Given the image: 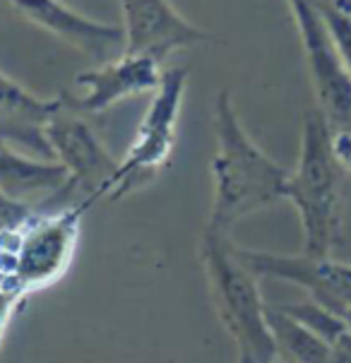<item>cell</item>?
Returning <instances> with one entry per match:
<instances>
[{"mask_svg":"<svg viewBox=\"0 0 351 363\" xmlns=\"http://www.w3.org/2000/svg\"><path fill=\"white\" fill-rule=\"evenodd\" d=\"M70 186V171L53 159H32L0 140V195L22 205H51Z\"/></svg>","mask_w":351,"mask_h":363,"instance_id":"12","label":"cell"},{"mask_svg":"<svg viewBox=\"0 0 351 363\" xmlns=\"http://www.w3.org/2000/svg\"><path fill=\"white\" fill-rule=\"evenodd\" d=\"M27 296L29 294L22 291V289L0 284V342H3L5 330H8V325L12 323V318H15V313L20 311Z\"/></svg>","mask_w":351,"mask_h":363,"instance_id":"16","label":"cell"},{"mask_svg":"<svg viewBox=\"0 0 351 363\" xmlns=\"http://www.w3.org/2000/svg\"><path fill=\"white\" fill-rule=\"evenodd\" d=\"M332 150L344 174H351V130L347 128H335L332 130Z\"/></svg>","mask_w":351,"mask_h":363,"instance_id":"17","label":"cell"},{"mask_svg":"<svg viewBox=\"0 0 351 363\" xmlns=\"http://www.w3.org/2000/svg\"><path fill=\"white\" fill-rule=\"evenodd\" d=\"M44 135L58 162L70 171L67 193L72 188H79L94 200L106 198V188L118 164H113L99 138L82 121L79 111L70 108L60 99V106L46 121Z\"/></svg>","mask_w":351,"mask_h":363,"instance_id":"7","label":"cell"},{"mask_svg":"<svg viewBox=\"0 0 351 363\" xmlns=\"http://www.w3.org/2000/svg\"><path fill=\"white\" fill-rule=\"evenodd\" d=\"M328 3H330L337 12H342L344 17H349V20H351V0H328Z\"/></svg>","mask_w":351,"mask_h":363,"instance_id":"18","label":"cell"},{"mask_svg":"<svg viewBox=\"0 0 351 363\" xmlns=\"http://www.w3.org/2000/svg\"><path fill=\"white\" fill-rule=\"evenodd\" d=\"M162 72V63L152 55L123 53L77 77V87L84 89L82 96L72 99L67 94H60V99L79 113L82 111L84 113H101L128 96L154 91L159 87Z\"/></svg>","mask_w":351,"mask_h":363,"instance_id":"10","label":"cell"},{"mask_svg":"<svg viewBox=\"0 0 351 363\" xmlns=\"http://www.w3.org/2000/svg\"><path fill=\"white\" fill-rule=\"evenodd\" d=\"M320 8H323L325 20H328V24H330V32H332V36H335L344 63H347L349 72H351V20L349 17H344L342 12H337L328 0H320Z\"/></svg>","mask_w":351,"mask_h":363,"instance_id":"15","label":"cell"},{"mask_svg":"<svg viewBox=\"0 0 351 363\" xmlns=\"http://www.w3.org/2000/svg\"><path fill=\"white\" fill-rule=\"evenodd\" d=\"M126 53L152 55L164 63L178 48L207 44L212 36L183 20L169 0H121Z\"/></svg>","mask_w":351,"mask_h":363,"instance_id":"9","label":"cell"},{"mask_svg":"<svg viewBox=\"0 0 351 363\" xmlns=\"http://www.w3.org/2000/svg\"><path fill=\"white\" fill-rule=\"evenodd\" d=\"M238 257L248 264L257 277L296 284L332 313L351 308V264L332 260V257H308V255H272L238 248Z\"/></svg>","mask_w":351,"mask_h":363,"instance_id":"8","label":"cell"},{"mask_svg":"<svg viewBox=\"0 0 351 363\" xmlns=\"http://www.w3.org/2000/svg\"><path fill=\"white\" fill-rule=\"evenodd\" d=\"M58 106L60 99H36L10 77L0 75V140L51 159L53 152L44 135V125Z\"/></svg>","mask_w":351,"mask_h":363,"instance_id":"13","label":"cell"},{"mask_svg":"<svg viewBox=\"0 0 351 363\" xmlns=\"http://www.w3.org/2000/svg\"><path fill=\"white\" fill-rule=\"evenodd\" d=\"M332 130L318 106L308 111L301 128L299 164L286 183V200L299 212L308 257H332L342 238L344 169L332 150Z\"/></svg>","mask_w":351,"mask_h":363,"instance_id":"2","label":"cell"},{"mask_svg":"<svg viewBox=\"0 0 351 363\" xmlns=\"http://www.w3.org/2000/svg\"><path fill=\"white\" fill-rule=\"evenodd\" d=\"M286 3L301 36L318 108L332 123V128H347L351 123V72L330 32L320 0H286Z\"/></svg>","mask_w":351,"mask_h":363,"instance_id":"6","label":"cell"},{"mask_svg":"<svg viewBox=\"0 0 351 363\" xmlns=\"http://www.w3.org/2000/svg\"><path fill=\"white\" fill-rule=\"evenodd\" d=\"M186 84V67H169L162 72L159 87L154 89L152 104L147 106L145 118L140 121L133 145L128 147L126 159L118 164L113 178H111L106 198H123L126 193L152 181L164 169L176 145V123L181 116Z\"/></svg>","mask_w":351,"mask_h":363,"instance_id":"5","label":"cell"},{"mask_svg":"<svg viewBox=\"0 0 351 363\" xmlns=\"http://www.w3.org/2000/svg\"><path fill=\"white\" fill-rule=\"evenodd\" d=\"M200 260L205 267L209 298L238 347V363L279 361V349L267 323V303L257 286V274L238 257L229 233L205 226Z\"/></svg>","mask_w":351,"mask_h":363,"instance_id":"3","label":"cell"},{"mask_svg":"<svg viewBox=\"0 0 351 363\" xmlns=\"http://www.w3.org/2000/svg\"><path fill=\"white\" fill-rule=\"evenodd\" d=\"M267 323L279 349V359L289 363H340L337 352L323 337L277 306H267Z\"/></svg>","mask_w":351,"mask_h":363,"instance_id":"14","label":"cell"},{"mask_svg":"<svg viewBox=\"0 0 351 363\" xmlns=\"http://www.w3.org/2000/svg\"><path fill=\"white\" fill-rule=\"evenodd\" d=\"M214 133H217V155L212 159L214 200L207 229L229 233L231 226L243 217L286 200V183L291 171L269 159L248 138L226 89L219 91L214 104Z\"/></svg>","mask_w":351,"mask_h":363,"instance_id":"1","label":"cell"},{"mask_svg":"<svg viewBox=\"0 0 351 363\" xmlns=\"http://www.w3.org/2000/svg\"><path fill=\"white\" fill-rule=\"evenodd\" d=\"M94 202V198H84L67 209L41 207L27 221L0 231V248L12 253L15 281L24 291L46 289L65 274L75 255L79 221Z\"/></svg>","mask_w":351,"mask_h":363,"instance_id":"4","label":"cell"},{"mask_svg":"<svg viewBox=\"0 0 351 363\" xmlns=\"http://www.w3.org/2000/svg\"><path fill=\"white\" fill-rule=\"evenodd\" d=\"M20 15L44 27L46 32L63 39L65 44L89 53L94 60L106 63L126 53V29L123 24H101L79 15L60 0H5Z\"/></svg>","mask_w":351,"mask_h":363,"instance_id":"11","label":"cell"}]
</instances>
